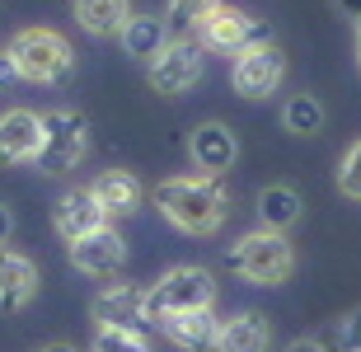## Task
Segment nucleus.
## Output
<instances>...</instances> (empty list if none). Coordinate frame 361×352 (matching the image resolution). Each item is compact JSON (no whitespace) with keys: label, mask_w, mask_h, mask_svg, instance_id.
Wrapping results in <instances>:
<instances>
[{"label":"nucleus","mask_w":361,"mask_h":352,"mask_svg":"<svg viewBox=\"0 0 361 352\" xmlns=\"http://www.w3.org/2000/svg\"><path fill=\"white\" fill-rule=\"evenodd\" d=\"M155 207L183 235H216L230 217V193L216 174H183L155 188Z\"/></svg>","instance_id":"nucleus-1"},{"label":"nucleus","mask_w":361,"mask_h":352,"mask_svg":"<svg viewBox=\"0 0 361 352\" xmlns=\"http://www.w3.org/2000/svg\"><path fill=\"white\" fill-rule=\"evenodd\" d=\"M212 301H216V277L197 263H183V268H169L155 286H146V320L160 329L169 315L212 310Z\"/></svg>","instance_id":"nucleus-2"},{"label":"nucleus","mask_w":361,"mask_h":352,"mask_svg":"<svg viewBox=\"0 0 361 352\" xmlns=\"http://www.w3.org/2000/svg\"><path fill=\"white\" fill-rule=\"evenodd\" d=\"M10 56L19 66V75L33 85H61L75 71V52H71V42L56 28H24V33H14Z\"/></svg>","instance_id":"nucleus-3"},{"label":"nucleus","mask_w":361,"mask_h":352,"mask_svg":"<svg viewBox=\"0 0 361 352\" xmlns=\"http://www.w3.org/2000/svg\"><path fill=\"white\" fill-rule=\"evenodd\" d=\"M230 268L254 286H281L295 272V249L281 231H254V235H244V240H235Z\"/></svg>","instance_id":"nucleus-4"},{"label":"nucleus","mask_w":361,"mask_h":352,"mask_svg":"<svg viewBox=\"0 0 361 352\" xmlns=\"http://www.w3.org/2000/svg\"><path fill=\"white\" fill-rule=\"evenodd\" d=\"M90 150V122L75 109H52L42 113V150H38V169L42 174H71Z\"/></svg>","instance_id":"nucleus-5"},{"label":"nucleus","mask_w":361,"mask_h":352,"mask_svg":"<svg viewBox=\"0 0 361 352\" xmlns=\"http://www.w3.org/2000/svg\"><path fill=\"white\" fill-rule=\"evenodd\" d=\"M202 47L197 38H169L164 42V52L155 61H146V75H150V90L155 95H188L192 85L202 80Z\"/></svg>","instance_id":"nucleus-6"},{"label":"nucleus","mask_w":361,"mask_h":352,"mask_svg":"<svg viewBox=\"0 0 361 352\" xmlns=\"http://www.w3.org/2000/svg\"><path fill=\"white\" fill-rule=\"evenodd\" d=\"M197 42L207 47V52H221V56H244L249 47H258V42H272L268 28L258 24L254 14L235 10V5H221V10L207 19V24L197 28Z\"/></svg>","instance_id":"nucleus-7"},{"label":"nucleus","mask_w":361,"mask_h":352,"mask_svg":"<svg viewBox=\"0 0 361 352\" xmlns=\"http://www.w3.org/2000/svg\"><path fill=\"white\" fill-rule=\"evenodd\" d=\"M281 75H286V56L277 42H258L244 56H235V66H230V85L244 99H268L281 85Z\"/></svg>","instance_id":"nucleus-8"},{"label":"nucleus","mask_w":361,"mask_h":352,"mask_svg":"<svg viewBox=\"0 0 361 352\" xmlns=\"http://www.w3.org/2000/svg\"><path fill=\"white\" fill-rule=\"evenodd\" d=\"M94 320L104 329H132V334H146V291L132 282H113L94 296Z\"/></svg>","instance_id":"nucleus-9"},{"label":"nucleus","mask_w":361,"mask_h":352,"mask_svg":"<svg viewBox=\"0 0 361 352\" xmlns=\"http://www.w3.org/2000/svg\"><path fill=\"white\" fill-rule=\"evenodd\" d=\"M71 263L85 277H118L122 263H127V240L113 226H104V231H94V235L71 244Z\"/></svg>","instance_id":"nucleus-10"},{"label":"nucleus","mask_w":361,"mask_h":352,"mask_svg":"<svg viewBox=\"0 0 361 352\" xmlns=\"http://www.w3.org/2000/svg\"><path fill=\"white\" fill-rule=\"evenodd\" d=\"M42 150V113L10 109L0 113V164H28Z\"/></svg>","instance_id":"nucleus-11"},{"label":"nucleus","mask_w":361,"mask_h":352,"mask_svg":"<svg viewBox=\"0 0 361 352\" xmlns=\"http://www.w3.org/2000/svg\"><path fill=\"white\" fill-rule=\"evenodd\" d=\"M188 155H192V164H197L202 174L221 178L235 164V155H240V141H235V132H230L226 122H202L197 132L188 136Z\"/></svg>","instance_id":"nucleus-12"},{"label":"nucleus","mask_w":361,"mask_h":352,"mask_svg":"<svg viewBox=\"0 0 361 352\" xmlns=\"http://www.w3.org/2000/svg\"><path fill=\"white\" fill-rule=\"evenodd\" d=\"M108 226V212L99 207V198H94V188H71L61 202H56V231H61V240H85V235L104 231Z\"/></svg>","instance_id":"nucleus-13"},{"label":"nucleus","mask_w":361,"mask_h":352,"mask_svg":"<svg viewBox=\"0 0 361 352\" xmlns=\"http://www.w3.org/2000/svg\"><path fill=\"white\" fill-rule=\"evenodd\" d=\"M38 291V268H33V258L14 254V249H0V310L14 315L24 310L28 301Z\"/></svg>","instance_id":"nucleus-14"},{"label":"nucleus","mask_w":361,"mask_h":352,"mask_svg":"<svg viewBox=\"0 0 361 352\" xmlns=\"http://www.w3.org/2000/svg\"><path fill=\"white\" fill-rule=\"evenodd\" d=\"M164 339L183 352H216V339H221V320L212 310H183L164 320Z\"/></svg>","instance_id":"nucleus-15"},{"label":"nucleus","mask_w":361,"mask_h":352,"mask_svg":"<svg viewBox=\"0 0 361 352\" xmlns=\"http://www.w3.org/2000/svg\"><path fill=\"white\" fill-rule=\"evenodd\" d=\"M272 343V324L258 310H240L221 320V339H216V352H268Z\"/></svg>","instance_id":"nucleus-16"},{"label":"nucleus","mask_w":361,"mask_h":352,"mask_svg":"<svg viewBox=\"0 0 361 352\" xmlns=\"http://www.w3.org/2000/svg\"><path fill=\"white\" fill-rule=\"evenodd\" d=\"M75 24L94 38H118L132 19V0H75Z\"/></svg>","instance_id":"nucleus-17"},{"label":"nucleus","mask_w":361,"mask_h":352,"mask_svg":"<svg viewBox=\"0 0 361 352\" xmlns=\"http://www.w3.org/2000/svg\"><path fill=\"white\" fill-rule=\"evenodd\" d=\"M94 198H99V207H104L108 217H132L146 193H141L136 174H127V169H104V174L94 178Z\"/></svg>","instance_id":"nucleus-18"},{"label":"nucleus","mask_w":361,"mask_h":352,"mask_svg":"<svg viewBox=\"0 0 361 352\" xmlns=\"http://www.w3.org/2000/svg\"><path fill=\"white\" fill-rule=\"evenodd\" d=\"M118 38H122V52L127 56H136V61H155V56L164 52V42H169V24L155 19V14H132Z\"/></svg>","instance_id":"nucleus-19"},{"label":"nucleus","mask_w":361,"mask_h":352,"mask_svg":"<svg viewBox=\"0 0 361 352\" xmlns=\"http://www.w3.org/2000/svg\"><path fill=\"white\" fill-rule=\"evenodd\" d=\"M305 202H300V193L291 183H268V188L258 193V221H263V231H291L295 221H300Z\"/></svg>","instance_id":"nucleus-20"},{"label":"nucleus","mask_w":361,"mask_h":352,"mask_svg":"<svg viewBox=\"0 0 361 352\" xmlns=\"http://www.w3.org/2000/svg\"><path fill=\"white\" fill-rule=\"evenodd\" d=\"M226 0H169V14H164V24L174 38H188V33H197L216 10H221Z\"/></svg>","instance_id":"nucleus-21"},{"label":"nucleus","mask_w":361,"mask_h":352,"mask_svg":"<svg viewBox=\"0 0 361 352\" xmlns=\"http://www.w3.org/2000/svg\"><path fill=\"white\" fill-rule=\"evenodd\" d=\"M281 122H286V132H295V136H314V132L324 127L319 99H314V95H295V99H286V109H281Z\"/></svg>","instance_id":"nucleus-22"},{"label":"nucleus","mask_w":361,"mask_h":352,"mask_svg":"<svg viewBox=\"0 0 361 352\" xmlns=\"http://www.w3.org/2000/svg\"><path fill=\"white\" fill-rule=\"evenodd\" d=\"M90 352H155L146 343V334H132V329H94V343Z\"/></svg>","instance_id":"nucleus-23"},{"label":"nucleus","mask_w":361,"mask_h":352,"mask_svg":"<svg viewBox=\"0 0 361 352\" xmlns=\"http://www.w3.org/2000/svg\"><path fill=\"white\" fill-rule=\"evenodd\" d=\"M338 193L352 198V202H361V141H352L348 155L338 160Z\"/></svg>","instance_id":"nucleus-24"},{"label":"nucleus","mask_w":361,"mask_h":352,"mask_svg":"<svg viewBox=\"0 0 361 352\" xmlns=\"http://www.w3.org/2000/svg\"><path fill=\"white\" fill-rule=\"evenodd\" d=\"M338 352H361V305L352 315H343V320H338Z\"/></svg>","instance_id":"nucleus-25"},{"label":"nucleus","mask_w":361,"mask_h":352,"mask_svg":"<svg viewBox=\"0 0 361 352\" xmlns=\"http://www.w3.org/2000/svg\"><path fill=\"white\" fill-rule=\"evenodd\" d=\"M14 80H24V75H19V66H14L10 47H5V52H0V90H10Z\"/></svg>","instance_id":"nucleus-26"},{"label":"nucleus","mask_w":361,"mask_h":352,"mask_svg":"<svg viewBox=\"0 0 361 352\" xmlns=\"http://www.w3.org/2000/svg\"><path fill=\"white\" fill-rule=\"evenodd\" d=\"M286 352H329V348H324L319 339H295V343H291Z\"/></svg>","instance_id":"nucleus-27"},{"label":"nucleus","mask_w":361,"mask_h":352,"mask_svg":"<svg viewBox=\"0 0 361 352\" xmlns=\"http://www.w3.org/2000/svg\"><path fill=\"white\" fill-rule=\"evenodd\" d=\"M10 231H14V217H10V207H0V249H5Z\"/></svg>","instance_id":"nucleus-28"},{"label":"nucleus","mask_w":361,"mask_h":352,"mask_svg":"<svg viewBox=\"0 0 361 352\" xmlns=\"http://www.w3.org/2000/svg\"><path fill=\"white\" fill-rule=\"evenodd\" d=\"M338 10L348 14V19H361V0H338Z\"/></svg>","instance_id":"nucleus-29"},{"label":"nucleus","mask_w":361,"mask_h":352,"mask_svg":"<svg viewBox=\"0 0 361 352\" xmlns=\"http://www.w3.org/2000/svg\"><path fill=\"white\" fill-rule=\"evenodd\" d=\"M42 352H75V348H71V343H47Z\"/></svg>","instance_id":"nucleus-30"},{"label":"nucleus","mask_w":361,"mask_h":352,"mask_svg":"<svg viewBox=\"0 0 361 352\" xmlns=\"http://www.w3.org/2000/svg\"><path fill=\"white\" fill-rule=\"evenodd\" d=\"M357 66H361V19H357Z\"/></svg>","instance_id":"nucleus-31"}]
</instances>
